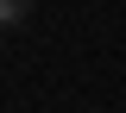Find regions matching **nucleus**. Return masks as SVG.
Segmentation results:
<instances>
[{
    "label": "nucleus",
    "instance_id": "obj_1",
    "mask_svg": "<svg viewBox=\"0 0 126 113\" xmlns=\"http://www.w3.org/2000/svg\"><path fill=\"white\" fill-rule=\"evenodd\" d=\"M32 19V0H0V32H19Z\"/></svg>",
    "mask_w": 126,
    "mask_h": 113
}]
</instances>
